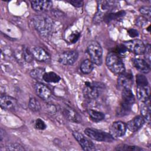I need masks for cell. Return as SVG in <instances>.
Wrapping results in <instances>:
<instances>
[{"label": "cell", "instance_id": "f546056e", "mask_svg": "<svg viewBox=\"0 0 151 151\" xmlns=\"http://www.w3.org/2000/svg\"><path fill=\"white\" fill-rule=\"evenodd\" d=\"M5 149L6 150H24L25 149L19 143H12L6 145Z\"/></svg>", "mask_w": 151, "mask_h": 151}, {"label": "cell", "instance_id": "6da1fadb", "mask_svg": "<svg viewBox=\"0 0 151 151\" xmlns=\"http://www.w3.org/2000/svg\"><path fill=\"white\" fill-rule=\"evenodd\" d=\"M33 26L37 31L43 37H48L53 28V22L50 17L46 15H38L32 18Z\"/></svg>", "mask_w": 151, "mask_h": 151}, {"label": "cell", "instance_id": "277c9868", "mask_svg": "<svg viewBox=\"0 0 151 151\" xmlns=\"http://www.w3.org/2000/svg\"><path fill=\"white\" fill-rule=\"evenodd\" d=\"M103 89L104 84L101 83L86 81L83 88V94L86 99L93 100L99 96Z\"/></svg>", "mask_w": 151, "mask_h": 151}, {"label": "cell", "instance_id": "30bf717a", "mask_svg": "<svg viewBox=\"0 0 151 151\" xmlns=\"http://www.w3.org/2000/svg\"><path fill=\"white\" fill-rule=\"evenodd\" d=\"M73 135L84 150L90 151L96 150L95 146L93 143L86 138L81 133L77 131H74L73 132Z\"/></svg>", "mask_w": 151, "mask_h": 151}, {"label": "cell", "instance_id": "d6986e66", "mask_svg": "<svg viewBox=\"0 0 151 151\" xmlns=\"http://www.w3.org/2000/svg\"><path fill=\"white\" fill-rule=\"evenodd\" d=\"M122 103L132 106L134 103V96L131 89H124L122 91Z\"/></svg>", "mask_w": 151, "mask_h": 151}, {"label": "cell", "instance_id": "ba28073f", "mask_svg": "<svg viewBox=\"0 0 151 151\" xmlns=\"http://www.w3.org/2000/svg\"><path fill=\"white\" fill-rule=\"evenodd\" d=\"M127 130L126 124L122 121L113 122L110 127V134L113 139L122 137Z\"/></svg>", "mask_w": 151, "mask_h": 151}, {"label": "cell", "instance_id": "d4e9b609", "mask_svg": "<svg viewBox=\"0 0 151 151\" xmlns=\"http://www.w3.org/2000/svg\"><path fill=\"white\" fill-rule=\"evenodd\" d=\"M45 73V70L41 68H36L33 70H32L30 73V76L35 79L37 81H40L41 80H43V76L44 73Z\"/></svg>", "mask_w": 151, "mask_h": 151}, {"label": "cell", "instance_id": "484cf974", "mask_svg": "<svg viewBox=\"0 0 151 151\" xmlns=\"http://www.w3.org/2000/svg\"><path fill=\"white\" fill-rule=\"evenodd\" d=\"M28 107L32 111H38L41 109V104L40 102L34 97L30 98L28 103Z\"/></svg>", "mask_w": 151, "mask_h": 151}, {"label": "cell", "instance_id": "52a82bcc", "mask_svg": "<svg viewBox=\"0 0 151 151\" xmlns=\"http://www.w3.org/2000/svg\"><path fill=\"white\" fill-rule=\"evenodd\" d=\"M133 74L130 71L123 72L119 74L117 78V87L120 90L124 89H131L133 85Z\"/></svg>", "mask_w": 151, "mask_h": 151}, {"label": "cell", "instance_id": "4316f807", "mask_svg": "<svg viewBox=\"0 0 151 151\" xmlns=\"http://www.w3.org/2000/svg\"><path fill=\"white\" fill-rule=\"evenodd\" d=\"M115 150H130V151H139L143 150L142 148L136 146H132V145H120L117 146Z\"/></svg>", "mask_w": 151, "mask_h": 151}, {"label": "cell", "instance_id": "74e56055", "mask_svg": "<svg viewBox=\"0 0 151 151\" xmlns=\"http://www.w3.org/2000/svg\"><path fill=\"white\" fill-rule=\"evenodd\" d=\"M128 34L131 37H136L138 36V31L134 29H130L128 30Z\"/></svg>", "mask_w": 151, "mask_h": 151}, {"label": "cell", "instance_id": "5bb4252c", "mask_svg": "<svg viewBox=\"0 0 151 151\" xmlns=\"http://www.w3.org/2000/svg\"><path fill=\"white\" fill-rule=\"evenodd\" d=\"M0 105L3 109L12 110L17 107V100L11 96L2 95L0 98Z\"/></svg>", "mask_w": 151, "mask_h": 151}, {"label": "cell", "instance_id": "83f0119b", "mask_svg": "<svg viewBox=\"0 0 151 151\" xmlns=\"http://www.w3.org/2000/svg\"><path fill=\"white\" fill-rule=\"evenodd\" d=\"M137 86H148V81L146 77L142 74L136 75Z\"/></svg>", "mask_w": 151, "mask_h": 151}, {"label": "cell", "instance_id": "9c48e42d", "mask_svg": "<svg viewBox=\"0 0 151 151\" xmlns=\"http://www.w3.org/2000/svg\"><path fill=\"white\" fill-rule=\"evenodd\" d=\"M78 52L76 51H67L61 53L58 57V61L63 65H73L77 60Z\"/></svg>", "mask_w": 151, "mask_h": 151}, {"label": "cell", "instance_id": "ac0fdd59", "mask_svg": "<svg viewBox=\"0 0 151 151\" xmlns=\"http://www.w3.org/2000/svg\"><path fill=\"white\" fill-rule=\"evenodd\" d=\"M137 97L141 102L145 103L149 100V91L148 86H137Z\"/></svg>", "mask_w": 151, "mask_h": 151}, {"label": "cell", "instance_id": "603a6c76", "mask_svg": "<svg viewBox=\"0 0 151 151\" xmlns=\"http://www.w3.org/2000/svg\"><path fill=\"white\" fill-rule=\"evenodd\" d=\"M89 117L90 119L95 122H98L100 121L103 120L104 117L105 115L103 113L97 111V110H89L88 111Z\"/></svg>", "mask_w": 151, "mask_h": 151}, {"label": "cell", "instance_id": "836d02e7", "mask_svg": "<svg viewBox=\"0 0 151 151\" xmlns=\"http://www.w3.org/2000/svg\"><path fill=\"white\" fill-rule=\"evenodd\" d=\"M150 8L149 7V6H142L140 9H139V11L140 12L146 16V17H150V14H151V12H150Z\"/></svg>", "mask_w": 151, "mask_h": 151}, {"label": "cell", "instance_id": "ffe728a7", "mask_svg": "<svg viewBox=\"0 0 151 151\" xmlns=\"http://www.w3.org/2000/svg\"><path fill=\"white\" fill-rule=\"evenodd\" d=\"M61 77L52 71L45 72L43 76V80L47 83H57L60 81Z\"/></svg>", "mask_w": 151, "mask_h": 151}, {"label": "cell", "instance_id": "5b68a950", "mask_svg": "<svg viewBox=\"0 0 151 151\" xmlns=\"http://www.w3.org/2000/svg\"><path fill=\"white\" fill-rule=\"evenodd\" d=\"M84 133L89 138L99 142H111L114 140L110 133L97 129L87 128L84 130Z\"/></svg>", "mask_w": 151, "mask_h": 151}, {"label": "cell", "instance_id": "7c38bea8", "mask_svg": "<svg viewBox=\"0 0 151 151\" xmlns=\"http://www.w3.org/2000/svg\"><path fill=\"white\" fill-rule=\"evenodd\" d=\"M31 5L35 11L43 12L52 8V2L50 1H31Z\"/></svg>", "mask_w": 151, "mask_h": 151}, {"label": "cell", "instance_id": "7402d4cb", "mask_svg": "<svg viewBox=\"0 0 151 151\" xmlns=\"http://www.w3.org/2000/svg\"><path fill=\"white\" fill-rule=\"evenodd\" d=\"M124 15H125V12L123 11H120L116 13L109 12L104 14V15L103 17V19L106 22H109L111 21L114 20L115 19L120 18L123 17Z\"/></svg>", "mask_w": 151, "mask_h": 151}, {"label": "cell", "instance_id": "7a4b0ae2", "mask_svg": "<svg viewBox=\"0 0 151 151\" xmlns=\"http://www.w3.org/2000/svg\"><path fill=\"white\" fill-rule=\"evenodd\" d=\"M106 64L107 68L114 74H120L125 71V67L122 60L114 52H110L107 55Z\"/></svg>", "mask_w": 151, "mask_h": 151}, {"label": "cell", "instance_id": "9a60e30c", "mask_svg": "<svg viewBox=\"0 0 151 151\" xmlns=\"http://www.w3.org/2000/svg\"><path fill=\"white\" fill-rule=\"evenodd\" d=\"M62 112L64 117L69 121L74 123H80L81 121V116L72 108L69 106H64L63 107Z\"/></svg>", "mask_w": 151, "mask_h": 151}, {"label": "cell", "instance_id": "4fadbf2b", "mask_svg": "<svg viewBox=\"0 0 151 151\" xmlns=\"http://www.w3.org/2000/svg\"><path fill=\"white\" fill-rule=\"evenodd\" d=\"M35 91L37 95L43 100H48L51 96V91L45 84L37 82L35 84Z\"/></svg>", "mask_w": 151, "mask_h": 151}, {"label": "cell", "instance_id": "f1b7e54d", "mask_svg": "<svg viewBox=\"0 0 151 151\" xmlns=\"http://www.w3.org/2000/svg\"><path fill=\"white\" fill-rule=\"evenodd\" d=\"M22 56L24 60L28 63H31L34 58L31 50L26 47H24L22 50Z\"/></svg>", "mask_w": 151, "mask_h": 151}, {"label": "cell", "instance_id": "d590c367", "mask_svg": "<svg viewBox=\"0 0 151 151\" xmlns=\"http://www.w3.org/2000/svg\"><path fill=\"white\" fill-rule=\"evenodd\" d=\"M70 4H71L72 5H73L75 7H81L83 5V2L82 1H78V0H76V1H68Z\"/></svg>", "mask_w": 151, "mask_h": 151}, {"label": "cell", "instance_id": "e575fe53", "mask_svg": "<svg viewBox=\"0 0 151 151\" xmlns=\"http://www.w3.org/2000/svg\"><path fill=\"white\" fill-rule=\"evenodd\" d=\"M147 18L143 17H139L136 19V25L140 27H143L145 25L147 22Z\"/></svg>", "mask_w": 151, "mask_h": 151}, {"label": "cell", "instance_id": "d6a6232c", "mask_svg": "<svg viewBox=\"0 0 151 151\" xmlns=\"http://www.w3.org/2000/svg\"><path fill=\"white\" fill-rule=\"evenodd\" d=\"M145 54V57L146 59V61L150 65V45L149 44H147L146 46H145V50L144 53Z\"/></svg>", "mask_w": 151, "mask_h": 151}, {"label": "cell", "instance_id": "1f68e13d", "mask_svg": "<svg viewBox=\"0 0 151 151\" xmlns=\"http://www.w3.org/2000/svg\"><path fill=\"white\" fill-rule=\"evenodd\" d=\"M34 126L38 130H44L46 128V124L45 122L40 119H38L35 120Z\"/></svg>", "mask_w": 151, "mask_h": 151}, {"label": "cell", "instance_id": "3957f363", "mask_svg": "<svg viewBox=\"0 0 151 151\" xmlns=\"http://www.w3.org/2000/svg\"><path fill=\"white\" fill-rule=\"evenodd\" d=\"M87 51L90 56V60L94 64L100 65L102 63L103 50L101 46L96 41L89 42L87 47Z\"/></svg>", "mask_w": 151, "mask_h": 151}, {"label": "cell", "instance_id": "e0dca14e", "mask_svg": "<svg viewBox=\"0 0 151 151\" xmlns=\"http://www.w3.org/2000/svg\"><path fill=\"white\" fill-rule=\"evenodd\" d=\"M133 66L139 71L143 73H148L150 70V65L144 60L140 58H134L132 60Z\"/></svg>", "mask_w": 151, "mask_h": 151}, {"label": "cell", "instance_id": "8d00e7d4", "mask_svg": "<svg viewBox=\"0 0 151 151\" xmlns=\"http://www.w3.org/2000/svg\"><path fill=\"white\" fill-rule=\"evenodd\" d=\"M46 110L50 114H55L57 111L56 107L54 105H51V104H49L47 106Z\"/></svg>", "mask_w": 151, "mask_h": 151}, {"label": "cell", "instance_id": "44dd1931", "mask_svg": "<svg viewBox=\"0 0 151 151\" xmlns=\"http://www.w3.org/2000/svg\"><path fill=\"white\" fill-rule=\"evenodd\" d=\"M94 68V64L93 62L88 59L84 60L81 63L80 70L81 72L84 74L90 73Z\"/></svg>", "mask_w": 151, "mask_h": 151}, {"label": "cell", "instance_id": "2e32d148", "mask_svg": "<svg viewBox=\"0 0 151 151\" xmlns=\"http://www.w3.org/2000/svg\"><path fill=\"white\" fill-rule=\"evenodd\" d=\"M145 120L142 116H137L130 120L126 124L127 129L130 132H135L139 130L145 124Z\"/></svg>", "mask_w": 151, "mask_h": 151}, {"label": "cell", "instance_id": "4dcf8cb0", "mask_svg": "<svg viewBox=\"0 0 151 151\" xmlns=\"http://www.w3.org/2000/svg\"><path fill=\"white\" fill-rule=\"evenodd\" d=\"M80 36V33L78 31L73 32L68 37V41L70 43H75L79 39Z\"/></svg>", "mask_w": 151, "mask_h": 151}, {"label": "cell", "instance_id": "8992f818", "mask_svg": "<svg viewBox=\"0 0 151 151\" xmlns=\"http://www.w3.org/2000/svg\"><path fill=\"white\" fill-rule=\"evenodd\" d=\"M127 50L137 54L140 55L144 53L145 50V45L143 41L139 39H134L125 41L123 44Z\"/></svg>", "mask_w": 151, "mask_h": 151}, {"label": "cell", "instance_id": "8fae6325", "mask_svg": "<svg viewBox=\"0 0 151 151\" xmlns=\"http://www.w3.org/2000/svg\"><path fill=\"white\" fill-rule=\"evenodd\" d=\"M31 52L34 58L41 62H47L50 60L49 54L42 47L34 46L31 48Z\"/></svg>", "mask_w": 151, "mask_h": 151}, {"label": "cell", "instance_id": "cb8c5ba5", "mask_svg": "<svg viewBox=\"0 0 151 151\" xmlns=\"http://www.w3.org/2000/svg\"><path fill=\"white\" fill-rule=\"evenodd\" d=\"M147 101L145 102V104L142 107L140 112L145 120L149 123L150 119V107L149 103H147Z\"/></svg>", "mask_w": 151, "mask_h": 151}]
</instances>
